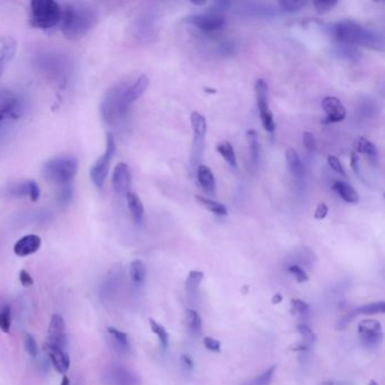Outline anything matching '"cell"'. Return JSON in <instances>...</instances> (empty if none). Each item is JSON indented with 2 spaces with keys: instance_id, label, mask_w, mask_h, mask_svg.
<instances>
[{
  "instance_id": "7bdbcfd3",
  "label": "cell",
  "mask_w": 385,
  "mask_h": 385,
  "mask_svg": "<svg viewBox=\"0 0 385 385\" xmlns=\"http://www.w3.org/2000/svg\"><path fill=\"white\" fill-rule=\"evenodd\" d=\"M27 185H29V197L32 202H38L41 195L39 184L34 180H27Z\"/></svg>"
},
{
  "instance_id": "52a82bcc",
  "label": "cell",
  "mask_w": 385,
  "mask_h": 385,
  "mask_svg": "<svg viewBox=\"0 0 385 385\" xmlns=\"http://www.w3.org/2000/svg\"><path fill=\"white\" fill-rule=\"evenodd\" d=\"M191 126H192L193 138H192V150H191V165L193 169L199 167L200 159L202 157L204 152V137L207 133V121L204 115H200L196 111L191 113Z\"/></svg>"
},
{
  "instance_id": "11a10c76",
  "label": "cell",
  "mask_w": 385,
  "mask_h": 385,
  "mask_svg": "<svg viewBox=\"0 0 385 385\" xmlns=\"http://www.w3.org/2000/svg\"><path fill=\"white\" fill-rule=\"evenodd\" d=\"M70 379L66 375H63V381H61V385H70Z\"/></svg>"
},
{
  "instance_id": "f546056e",
  "label": "cell",
  "mask_w": 385,
  "mask_h": 385,
  "mask_svg": "<svg viewBox=\"0 0 385 385\" xmlns=\"http://www.w3.org/2000/svg\"><path fill=\"white\" fill-rule=\"evenodd\" d=\"M195 199H196L199 204H202L206 209L209 210V211L215 214V215L219 216V217H224V216L228 215V208L225 207L223 204L214 202V200H210V199L204 198L202 196H196Z\"/></svg>"
},
{
  "instance_id": "ffe728a7",
  "label": "cell",
  "mask_w": 385,
  "mask_h": 385,
  "mask_svg": "<svg viewBox=\"0 0 385 385\" xmlns=\"http://www.w3.org/2000/svg\"><path fill=\"white\" fill-rule=\"evenodd\" d=\"M256 105L259 110L260 119H261L262 126L268 133H273L276 130V124L273 120V112L268 105V98H256Z\"/></svg>"
},
{
  "instance_id": "7402d4cb",
  "label": "cell",
  "mask_w": 385,
  "mask_h": 385,
  "mask_svg": "<svg viewBox=\"0 0 385 385\" xmlns=\"http://www.w3.org/2000/svg\"><path fill=\"white\" fill-rule=\"evenodd\" d=\"M126 204H128V208H129L130 214L133 217V221L136 224H141V221L144 219L145 209L144 204L141 202V198H139L135 192L130 191L126 196Z\"/></svg>"
},
{
  "instance_id": "30bf717a",
  "label": "cell",
  "mask_w": 385,
  "mask_h": 385,
  "mask_svg": "<svg viewBox=\"0 0 385 385\" xmlns=\"http://www.w3.org/2000/svg\"><path fill=\"white\" fill-rule=\"evenodd\" d=\"M188 23L198 27L200 31L204 33H213V32L221 31L226 25V20L217 13H209L206 15H195L190 16L187 20Z\"/></svg>"
},
{
  "instance_id": "d6a6232c",
  "label": "cell",
  "mask_w": 385,
  "mask_h": 385,
  "mask_svg": "<svg viewBox=\"0 0 385 385\" xmlns=\"http://www.w3.org/2000/svg\"><path fill=\"white\" fill-rule=\"evenodd\" d=\"M385 311L384 302L371 303V304L362 305L360 308L353 311V315H372V314H383Z\"/></svg>"
},
{
  "instance_id": "6da1fadb",
  "label": "cell",
  "mask_w": 385,
  "mask_h": 385,
  "mask_svg": "<svg viewBox=\"0 0 385 385\" xmlns=\"http://www.w3.org/2000/svg\"><path fill=\"white\" fill-rule=\"evenodd\" d=\"M98 22V13L94 7L84 3L61 5L60 29L70 40H79L94 29Z\"/></svg>"
},
{
  "instance_id": "8992f818",
  "label": "cell",
  "mask_w": 385,
  "mask_h": 385,
  "mask_svg": "<svg viewBox=\"0 0 385 385\" xmlns=\"http://www.w3.org/2000/svg\"><path fill=\"white\" fill-rule=\"evenodd\" d=\"M115 150H117V144H115V136L109 133L107 136V145H105V150L103 155L98 157V161L95 162L94 165L91 167L89 176L95 187L103 188L105 180L109 176L110 165L112 162L113 156H115Z\"/></svg>"
},
{
  "instance_id": "1f68e13d",
  "label": "cell",
  "mask_w": 385,
  "mask_h": 385,
  "mask_svg": "<svg viewBox=\"0 0 385 385\" xmlns=\"http://www.w3.org/2000/svg\"><path fill=\"white\" fill-rule=\"evenodd\" d=\"M292 314L299 318L302 322L306 323L305 321L308 319L310 316V306L308 303L304 302L302 299H293L292 301Z\"/></svg>"
},
{
  "instance_id": "f1b7e54d",
  "label": "cell",
  "mask_w": 385,
  "mask_h": 385,
  "mask_svg": "<svg viewBox=\"0 0 385 385\" xmlns=\"http://www.w3.org/2000/svg\"><path fill=\"white\" fill-rule=\"evenodd\" d=\"M354 148V152L366 154L370 158H377V154H379L375 145L368 141V139L364 138V137H360V138H357L355 141Z\"/></svg>"
},
{
  "instance_id": "8d00e7d4",
  "label": "cell",
  "mask_w": 385,
  "mask_h": 385,
  "mask_svg": "<svg viewBox=\"0 0 385 385\" xmlns=\"http://www.w3.org/2000/svg\"><path fill=\"white\" fill-rule=\"evenodd\" d=\"M276 365L271 366V367L266 370L263 373L260 374L259 377L253 379L252 382L249 383L247 385H270L271 381H273V375L276 372Z\"/></svg>"
},
{
  "instance_id": "83f0119b",
  "label": "cell",
  "mask_w": 385,
  "mask_h": 385,
  "mask_svg": "<svg viewBox=\"0 0 385 385\" xmlns=\"http://www.w3.org/2000/svg\"><path fill=\"white\" fill-rule=\"evenodd\" d=\"M185 323H187L190 334H192L193 336H200V334H202V320L196 310H191V308L187 310V313H185Z\"/></svg>"
},
{
  "instance_id": "603a6c76",
  "label": "cell",
  "mask_w": 385,
  "mask_h": 385,
  "mask_svg": "<svg viewBox=\"0 0 385 385\" xmlns=\"http://www.w3.org/2000/svg\"><path fill=\"white\" fill-rule=\"evenodd\" d=\"M202 280H204V273L198 270L190 271L187 282H185V291L192 302L198 299L199 287H200Z\"/></svg>"
},
{
  "instance_id": "7a4b0ae2",
  "label": "cell",
  "mask_w": 385,
  "mask_h": 385,
  "mask_svg": "<svg viewBox=\"0 0 385 385\" xmlns=\"http://www.w3.org/2000/svg\"><path fill=\"white\" fill-rule=\"evenodd\" d=\"M331 31L334 39L341 44L349 46H362L370 49H384V39L373 30L356 23L354 20H341L331 26Z\"/></svg>"
},
{
  "instance_id": "60d3db41",
  "label": "cell",
  "mask_w": 385,
  "mask_h": 385,
  "mask_svg": "<svg viewBox=\"0 0 385 385\" xmlns=\"http://www.w3.org/2000/svg\"><path fill=\"white\" fill-rule=\"evenodd\" d=\"M24 346L30 356L37 357L38 355V344L35 341L34 337L31 334H25V339H24Z\"/></svg>"
},
{
  "instance_id": "f6af8a7d",
  "label": "cell",
  "mask_w": 385,
  "mask_h": 385,
  "mask_svg": "<svg viewBox=\"0 0 385 385\" xmlns=\"http://www.w3.org/2000/svg\"><path fill=\"white\" fill-rule=\"evenodd\" d=\"M72 199V189L70 184L63 185L60 193H59V202L63 204V206H66L68 202Z\"/></svg>"
},
{
  "instance_id": "5b68a950",
  "label": "cell",
  "mask_w": 385,
  "mask_h": 385,
  "mask_svg": "<svg viewBox=\"0 0 385 385\" xmlns=\"http://www.w3.org/2000/svg\"><path fill=\"white\" fill-rule=\"evenodd\" d=\"M60 20L61 5L55 0H33L30 5V22L37 29H52Z\"/></svg>"
},
{
  "instance_id": "44dd1931",
  "label": "cell",
  "mask_w": 385,
  "mask_h": 385,
  "mask_svg": "<svg viewBox=\"0 0 385 385\" xmlns=\"http://www.w3.org/2000/svg\"><path fill=\"white\" fill-rule=\"evenodd\" d=\"M197 176H198V181L202 189L208 195H215V176H214L213 172L207 165L200 164L197 167Z\"/></svg>"
},
{
  "instance_id": "d4e9b609",
  "label": "cell",
  "mask_w": 385,
  "mask_h": 385,
  "mask_svg": "<svg viewBox=\"0 0 385 385\" xmlns=\"http://www.w3.org/2000/svg\"><path fill=\"white\" fill-rule=\"evenodd\" d=\"M334 191H336L340 197H341L346 202L349 204H357L360 202V196L356 192V190L351 187V184L346 183L344 181L334 182Z\"/></svg>"
},
{
  "instance_id": "7dc6e473",
  "label": "cell",
  "mask_w": 385,
  "mask_h": 385,
  "mask_svg": "<svg viewBox=\"0 0 385 385\" xmlns=\"http://www.w3.org/2000/svg\"><path fill=\"white\" fill-rule=\"evenodd\" d=\"M204 345L208 351H215V353L221 351V342L217 339H214L211 337H204Z\"/></svg>"
},
{
  "instance_id": "277c9868",
  "label": "cell",
  "mask_w": 385,
  "mask_h": 385,
  "mask_svg": "<svg viewBox=\"0 0 385 385\" xmlns=\"http://www.w3.org/2000/svg\"><path fill=\"white\" fill-rule=\"evenodd\" d=\"M126 83L117 84L107 91L101 102V115L107 124H118L129 111L126 102Z\"/></svg>"
},
{
  "instance_id": "74e56055",
  "label": "cell",
  "mask_w": 385,
  "mask_h": 385,
  "mask_svg": "<svg viewBox=\"0 0 385 385\" xmlns=\"http://www.w3.org/2000/svg\"><path fill=\"white\" fill-rule=\"evenodd\" d=\"M313 261V253L308 249H303L302 251L295 253V260L292 262L291 265H297L301 267V265L310 266Z\"/></svg>"
},
{
  "instance_id": "ba28073f",
  "label": "cell",
  "mask_w": 385,
  "mask_h": 385,
  "mask_svg": "<svg viewBox=\"0 0 385 385\" xmlns=\"http://www.w3.org/2000/svg\"><path fill=\"white\" fill-rule=\"evenodd\" d=\"M104 382L107 385H141L138 374L120 364H111L104 373Z\"/></svg>"
},
{
  "instance_id": "5bb4252c",
  "label": "cell",
  "mask_w": 385,
  "mask_h": 385,
  "mask_svg": "<svg viewBox=\"0 0 385 385\" xmlns=\"http://www.w3.org/2000/svg\"><path fill=\"white\" fill-rule=\"evenodd\" d=\"M41 244H42V241H41L40 236L29 234V235L23 236L22 239L15 243L14 253L20 258L32 256L40 250Z\"/></svg>"
},
{
  "instance_id": "4316f807",
  "label": "cell",
  "mask_w": 385,
  "mask_h": 385,
  "mask_svg": "<svg viewBox=\"0 0 385 385\" xmlns=\"http://www.w3.org/2000/svg\"><path fill=\"white\" fill-rule=\"evenodd\" d=\"M130 276L136 286H141L146 282L147 269L141 260H133L130 265Z\"/></svg>"
},
{
  "instance_id": "cb8c5ba5",
  "label": "cell",
  "mask_w": 385,
  "mask_h": 385,
  "mask_svg": "<svg viewBox=\"0 0 385 385\" xmlns=\"http://www.w3.org/2000/svg\"><path fill=\"white\" fill-rule=\"evenodd\" d=\"M299 331L302 337V342L299 344V347L295 348V351H301L303 355L306 354L313 347L315 342V334L313 330L308 327V323H299Z\"/></svg>"
},
{
  "instance_id": "db71d44e",
  "label": "cell",
  "mask_w": 385,
  "mask_h": 385,
  "mask_svg": "<svg viewBox=\"0 0 385 385\" xmlns=\"http://www.w3.org/2000/svg\"><path fill=\"white\" fill-rule=\"evenodd\" d=\"M271 302H273V304H280V303L282 302V294H276V295L273 297V299H271Z\"/></svg>"
},
{
  "instance_id": "816d5d0a",
  "label": "cell",
  "mask_w": 385,
  "mask_h": 385,
  "mask_svg": "<svg viewBox=\"0 0 385 385\" xmlns=\"http://www.w3.org/2000/svg\"><path fill=\"white\" fill-rule=\"evenodd\" d=\"M13 107H14V102L13 101H9L8 103L3 105V107L0 109V122L4 120V118H5L7 115L11 113V111H13Z\"/></svg>"
},
{
  "instance_id": "c3c4849f",
  "label": "cell",
  "mask_w": 385,
  "mask_h": 385,
  "mask_svg": "<svg viewBox=\"0 0 385 385\" xmlns=\"http://www.w3.org/2000/svg\"><path fill=\"white\" fill-rule=\"evenodd\" d=\"M329 208L325 202H321V204H318L316 207L315 213H314V218L319 219V221H322L328 215Z\"/></svg>"
},
{
  "instance_id": "7c38bea8",
  "label": "cell",
  "mask_w": 385,
  "mask_h": 385,
  "mask_svg": "<svg viewBox=\"0 0 385 385\" xmlns=\"http://www.w3.org/2000/svg\"><path fill=\"white\" fill-rule=\"evenodd\" d=\"M48 342L63 349L66 346V323L60 314H53L50 320L49 330H48Z\"/></svg>"
},
{
  "instance_id": "e0dca14e",
  "label": "cell",
  "mask_w": 385,
  "mask_h": 385,
  "mask_svg": "<svg viewBox=\"0 0 385 385\" xmlns=\"http://www.w3.org/2000/svg\"><path fill=\"white\" fill-rule=\"evenodd\" d=\"M150 86V79L146 75L139 76L133 83L128 84L126 89V102L131 107L139 98H141Z\"/></svg>"
},
{
  "instance_id": "ab89813d",
  "label": "cell",
  "mask_w": 385,
  "mask_h": 385,
  "mask_svg": "<svg viewBox=\"0 0 385 385\" xmlns=\"http://www.w3.org/2000/svg\"><path fill=\"white\" fill-rule=\"evenodd\" d=\"M288 273H292L296 282L299 284H303V282H306L308 280V273L306 271L303 269L302 267H299L297 265H289L287 268Z\"/></svg>"
},
{
  "instance_id": "f35d334b",
  "label": "cell",
  "mask_w": 385,
  "mask_h": 385,
  "mask_svg": "<svg viewBox=\"0 0 385 385\" xmlns=\"http://www.w3.org/2000/svg\"><path fill=\"white\" fill-rule=\"evenodd\" d=\"M279 6L286 12H299L303 7L306 6V1H295V0H285V1H279Z\"/></svg>"
},
{
  "instance_id": "d6986e66",
  "label": "cell",
  "mask_w": 385,
  "mask_h": 385,
  "mask_svg": "<svg viewBox=\"0 0 385 385\" xmlns=\"http://www.w3.org/2000/svg\"><path fill=\"white\" fill-rule=\"evenodd\" d=\"M107 334L111 337L113 346L121 355H129L131 351L130 347L129 337L126 332L115 328H107Z\"/></svg>"
},
{
  "instance_id": "2e32d148",
  "label": "cell",
  "mask_w": 385,
  "mask_h": 385,
  "mask_svg": "<svg viewBox=\"0 0 385 385\" xmlns=\"http://www.w3.org/2000/svg\"><path fill=\"white\" fill-rule=\"evenodd\" d=\"M286 161H287L288 169L291 172L292 178L297 187H302L304 183V165H303L299 152L294 148H289L286 152Z\"/></svg>"
},
{
  "instance_id": "9c48e42d",
  "label": "cell",
  "mask_w": 385,
  "mask_h": 385,
  "mask_svg": "<svg viewBox=\"0 0 385 385\" xmlns=\"http://www.w3.org/2000/svg\"><path fill=\"white\" fill-rule=\"evenodd\" d=\"M360 342L367 349H377L383 341L382 325L377 320H364L358 325Z\"/></svg>"
},
{
  "instance_id": "f5cc1de1",
  "label": "cell",
  "mask_w": 385,
  "mask_h": 385,
  "mask_svg": "<svg viewBox=\"0 0 385 385\" xmlns=\"http://www.w3.org/2000/svg\"><path fill=\"white\" fill-rule=\"evenodd\" d=\"M182 365L183 367L187 370V371H192L195 368V364H193V360H191V357L188 356V355H183L181 358Z\"/></svg>"
},
{
  "instance_id": "e575fe53",
  "label": "cell",
  "mask_w": 385,
  "mask_h": 385,
  "mask_svg": "<svg viewBox=\"0 0 385 385\" xmlns=\"http://www.w3.org/2000/svg\"><path fill=\"white\" fill-rule=\"evenodd\" d=\"M12 325V315H11V306L6 303L0 304V330L8 334Z\"/></svg>"
},
{
  "instance_id": "d590c367",
  "label": "cell",
  "mask_w": 385,
  "mask_h": 385,
  "mask_svg": "<svg viewBox=\"0 0 385 385\" xmlns=\"http://www.w3.org/2000/svg\"><path fill=\"white\" fill-rule=\"evenodd\" d=\"M337 53L341 57H345L348 60H357L360 58V52L354 46H349V44H340L337 49Z\"/></svg>"
},
{
  "instance_id": "4fadbf2b",
  "label": "cell",
  "mask_w": 385,
  "mask_h": 385,
  "mask_svg": "<svg viewBox=\"0 0 385 385\" xmlns=\"http://www.w3.org/2000/svg\"><path fill=\"white\" fill-rule=\"evenodd\" d=\"M322 107L328 117V122L337 124L340 121L345 120L347 111L342 102L336 96H327L323 98Z\"/></svg>"
},
{
  "instance_id": "ee69618b",
  "label": "cell",
  "mask_w": 385,
  "mask_h": 385,
  "mask_svg": "<svg viewBox=\"0 0 385 385\" xmlns=\"http://www.w3.org/2000/svg\"><path fill=\"white\" fill-rule=\"evenodd\" d=\"M303 144H304L305 148L308 152H315L316 141L313 133H310V131H305L303 133Z\"/></svg>"
},
{
  "instance_id": "836d02e7",
  "label": "cell",
  "mask_w": 385,
  "mask_h": 385,
  "mask_svg": "<svg viewBox=\"0 0 385 385\" xmlns=\"http://www.w3.org/2000/svg\"><path fill=\"white\" fill-rule=\"evenodd\" d=\"M150 325L152 332L157 336L158 340L161 342L162 347L167 349V348L169 347V344H170V339H169V334H167V329H165L163 325H159V323L154 319L150 320Z\"/></svg>"
},
{
  "instance_id": "4dcf8cb0",
  "label": "cell",
  "mask_w": 385,
  "mask_h": 385,
  "mask_svg": "<svg viewBox=\"0 0 385 385\" xmlns=\"http://www.w3.org/2000/svg\"><path fill=\"white\" fill-rule=\"evenodd\" d=\"M217 152L221 154V157L224 158L225 161L228 162V164L232 167H236L235 150H234L233 145L230 144V141H224L217 145Z\"/></svg>"
},
{
  "instance_id": "9a60e30c",
  "label": "cell",
  "mask_w": 385,
  "mask_h": 385,
  "mask_svg": "<svg viewBox=\"0 0 385 385\" xmlns=\"http://www.w3.org/2000/svg\"><path fill=\"white\" fill-rule=\"evenodd\" d=\"M46 351L49 355L52 366L55 367L56 371L58 373L63 374V375H66L70 367V360L68 354L65 353L61 348L56 347V346L50 345V344H46Z\"/></svg>"
},
{
  "instance_id": "484cf974",
  "label": "cell",
  "mask_w": 385,
  "mask_h": 385,
  "mask_svg": "<svg viewBox=\"0 0 385 385\" xmlns=\"http://www.w3.org/2000/svg\"><path fill=\"white\" fill-rule=\"evenodd\" d=\"M247 145H249V152H250L251 162L253 165L259 163L260 158V143L259 135L256 130L251 129L247 133Z\"/></svg>"
},
{
  "instance_id": "8fae6325",
  "label": "cell",
  "mask_w": 385,
  "mask_h": 385,
  "mask_svg": "<svg viewBox=\"0 0 385 385\" xmlns=\"http://www.w3.org/2000/svg\"><path fill=\"white\" fill-rule=\"evenodd\" d=\"M133 174L130 167L126 163H119L115 165L112 174V187L119 196H126L131 189Z\"/></svg>"
},
{
  "instance_id": "681fc988",
  "label": "cell",
  "mask_w": 385,
  "mask_h": 385,
  "mask_svg": "<svg viewBox=\"0 0 385 385\" xmlns=\"http://www.w3.org/2000/svg\"><path fill=\"white\" fill-rule=\"evenodd\" d=\"M20 284L23 285L24 287H30V286L34 284V280L32 278L31 275L26 270H20Z\"/></svg>"
},
{
  "instance_id": "bcb514c9",
  "label": "cell",
  "mask_w": 385,
  "mask_h": 385,
  "mask_svg": "<svg viewBox=\"0 0 385 385\" xmlns=\"http://www.w3.org/2000/svg\"><path fill=\"white\" fill-rule=\"evenodd\" d=\"M328 163L332 170L340 173L341 176H346L345 169L342 167L341 162H340L339 158L336 157V156H329Z\"/></svg>"
},
{
  "instance_id": "f907efd6",
  "label": "cell",
  "mask_w": 385,
  "mask_h": 385,
  "mask_svg": "<svg viewBox=\"0 0 385 385\" xmlns=\"http://www.w3.org/2000/svg\"><path fill=\"white\" fill-rule=\"evenodd\" d=\"M351 169L354 170L355 174L357 176H360V156H358L356 152H351Z\"/></svg>"
},
{
  "instance_id": "9f6ffc18",
  "label": "cell",
  "mask_w": 385,
  "mask_h": 385,
  "mask_svg": "<svg viewBox=\"0 0 385 385\" xmlns=\"http://www.w3.org/2000/svg\"><path fill=\"white\" fill-rule=\"evenodd\" d=\"M319 385H334V382H331V381H325V382L321 383V384Z\"/></svg>"
},
{
  "instance_id": "ac0fdd59",
  "label": "cell",
  "mask_w": 385,
  "mask_h": 385,
  "mask_svg": "<svg viewBox=\"0 0 385 385\" xmlns=\"http://www.w3.org/2000/svg\"><path fill=\"white\" fill-rule=\"evenodd\" d=\"M18 50V42L13 38H7L4 40L0 46V76L3 75L8 63L13 60Z\"/></svg>"
},
{
  "instance_id": "6f0895ef",
  "label": "cell",
  "mask_w": 385,
  "mask_h": 385,
  "mask_svg": "<svg viewBox=\"0 0 385 385\" xmlns=\"http://www.w3.org/2000/svg\"><path fill=\"white\" fill-rule=\"evenodd\" d=\"M368 385H379V384H377V381H374V379H372L371 382H370V384Z\"/></svg>"
},
{
  "instance_id": "b9f144b4",
  "label": "cell",
  "mask_w": 385,
  "mask_h": 385,
  "mask_svg": "<svg viewBox=\"0 0 385 385\" xmlns=\"http://www.w3.org/2000/svg\"><path fill=\"white\" fill-rule=\"evenodd\" d=\"M337 1H314L313 5L315 7L316 12L319 14H325V13L329 12L331 9L334 8L337 5Z\"/></svg>"
},
{
  "instance_id": "3957f363",
  "label": "cell",
  "mask_w": 385,
  "mask_h": 385,
  "mask_svg": "<svg viewBox=\"0 0 385 385\" xmlns=\"http://www.w3.org/2000/svg\"><path fill=\"white\" fill-rule=\"evenodd\" d=\"M79 163L75 156H57L44 163L42 176L53 183L66 185L77 176Z\"/></svg>"
}]
</instances>
